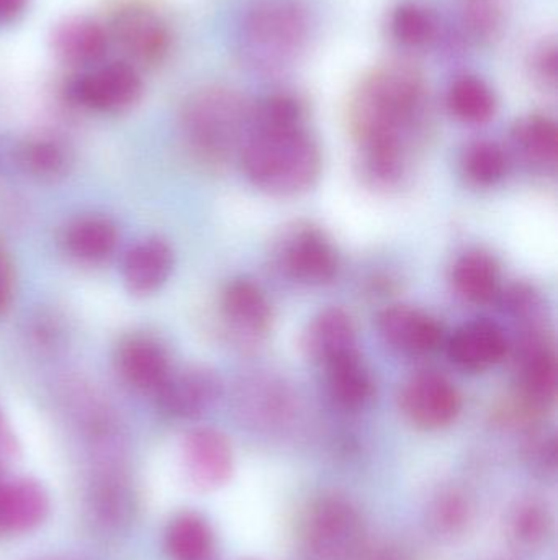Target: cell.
Instances as JSON below:
<instances>
[{"label":"cell","mask_w":558,"mask_h":560,"mask_svg":"<svg viewBox=\"0 0 558 560\" xmlns=\"http://www.w3.org/2000/svg\"><path fill=\"white\" fill-rule=\"evenodd\" d=\"M239 154L246 177L271 196L307 192L320 177V148L301 125H251Z\"/></svg>","instance_id":"obj_1"},{"label":"cell","mask_w":558,"mask_h":560,"mask_svg":"<svg viewBox=\"0 0 558 560\" xmlns=\"http://www.w3.org/2000/svg\"><path fill=\"white\" fill-rule=\"evenodd\" d=\"M419 102L422 82L412 69L392 66L376 72L360 89L351 114L359 147L406 150Z\"/></svg>","instance_id":"obj_2"},{"label":"cell","mask_w":558,"mask_h":560,"mask_svg":"<svg viewBox=\"0 0 558 560\" xmlns=\"http://www.w3.org/2000/svg\"><path fill=\"white\" fill-rule=\"evenodd\" d=\"M251 112L235 92L210 89L187 105L183 133L197 156L223 163L241 150L251 127Z\"/></svg>","instance_id":"obj_3"},{"label":"cell","mask_w":558,"mask_h":560,"mask_svg":"<svg viewBox=\"0 0 558 560\" xmlns=\"http://www.w3.org/2000/svg\"><path fill=\"white\" fill-rule=\"evenodd\" d=\"M307 35L304 12L290 0H265L249 13L245 42L252 61L265 68L294 58Z\"/></svg>","instance_id":"obj_4"},{"label":"cell","mask_w":558,"mask_h":560,"mask_svg":"<svg viewBox=\"0 0 558 560\" xmlns=\"http://www.w3.org/2000/svg\"><path fill=\"white\" fill-rule=\"evenodd\" d=\"M305 535L318 559L351 560L363 545V522L346 500L324 499L311 509Z\"/></svg>","instance_id":"obj_5"},{"label":"cell","mask_w":558,"mask_h":560,"mask_svg":"<svg viewBox=\"0 0 558 560\" xmlns=\"http://www.w3.org/2000/svg\"><path fill=\"white\" fill-rule=\"evenodd\" d=\"M518 398L527 411L544 410L556 401L557 359L539 329H526L514 351Z\"/></svg>","instance_id":"obj_6"},{"label":"cell","mask_w":558,"mask_h":560,"mask_svg":"<svg viewBox=\"0 0 558 560\" xmlns=\"http://www.w3.org/2000/svg\"><path fill=\"white\" fill-rule=\"evenodd\" d=\"M403 413L425 430L449 427L462 410V397L444 375L422 372L409 378L400 397Z\"/></svg>","instance_id":"obj_7"},{"label":"cell","mask_w":558,"mask_h":560,"mask_svg":"<svg viewBox=\"0 0 558 560\" xmlns=\"http://www.w3.org/2000/svg\"><path fill=\"white\" fill-rule=\"evenodd\" d=\"M278 265L288 278L308 285H323L336 278L340 259L336 249L320 230L300 226L282 242Z\"/></svg>","instance_id":"obj_8"},{"label":"cell","mask_w":558,"mask_h":560,"mask_svg":"<svg viewBox=\"0 0 558 560\" xmlns=\"http://www.w3.org/2000/svg\"><path fill=\"white\" fill-rule=\"evenodd\" d=\"M222 381L206 368H187L170 372L154 394L163 413L179 420H192L213 407L222 395Z\"/></svg>","instance_id":"obj_9"},{"label":"cell","mask_w":558,"mask_h":560,"mask_svg":"<svg viewBox=\"0 0 558 560\" xmlns=\"http://www.w3.org/2000/svg\"><path fill=\"white\" fill-rule=\"evenodd\" d=\"M143 92V82L131 66L114 62L75 82L72 95L79 104L100 112L131 107Z\"/></svg>","instance_id":"obj_10"},{"label":"cell","mask_w":558,"mask_h":560,"mask_svg":"<svg viewBox=\"0 0 558 560\" xmlns=\"http://www.w3.org/2000/svg\"><path fill=\"white\" fill-rule=\"evenodd\" d=\"M183 463L187 476L197 489H219L233 474V450L219 431L200 428L183 443Z\"/></svg>","instance_id":"obj_11"},{"label":"cell","mask_w":558,"mask_h":560,"mask_svg":"<svg viewBox=\"0 0 558 560\" xmlns=\"http://www.w3.org/2000/svg\"><path fill=\"white\" fill-rule=\"evenodd\" d=\"M510 352L507 335L497 323L477 319L461 326L448 345L452 364L462 371L484 372L500 364Z\"/></svg>","instance_id":"obj_12"},{"label":"cell","mask_w":558,"mask_h":560,"mask_svg":"<svg viewBox=\"0 0 558 560\" xmlns=\"http://www.w3.org/2000/svg\"><path fill=\"white\" fill-rule=\"evenodd\" d=\"M379 329L393 348L409 354H431L444 341L438 319L408 305H392L379 316Z\"/></svg>","instance_id":"obj_13"},{"label":"cell","mask_w":558,"mask_h":560,"mask_svg":"<svg viewBox=\"0 0 558 560\" xmlns=\"http://www.w3.org/2000/svg\"><path fill=\"white\" fill-rule=\"evenodd\" d=\"M222 306L226 322L245 341H261L271 329V303L261 287L252 280L236 279L229 282L223 292Z\"/></svg>","instance_id":"obj_14"},{"label":"cell","mask_w":558,"mask_h":560,"mask_svg":"<svg viewBox=\"0 0 558 560\" xmlns=\"http://www.w3.org/2000/svg\"><path fill=\"white\" fill-rule=\"evenodd\" d=\"M49 513V495L29 479L0 482V535H22L38 528Z\"/></svg>","instance_id":"obj_15"},{"label":"cell","mask_w":558,"mask_h":560,"mask_svg":"<svg viewBox=\"0 0 558 560\" xmlns=\"http://www.w3.org/2000/svg\"><path fill=\"white\" fill-rule=\"evenodd\" d=\"M117 364L128 384L146 392H156L173 372L166 348L150 336L124 339L118 348Z\"/></svg>","instance_id":"obj_16"},{"label":"cell","mask_w":558,"mask_h":560,"mask_svg":"<svg viewBox=\"0 0 558 560\" xmlns=\"http://www.w3.org/2000/svg\"><path fill=\"white\" fill-rule=\"evenodd\" d=\"M301 348L321 365L357 351L356 326L349 313L337 306L318 313L305 329Z\"/></svg>","instance_id":"obj_17"},{"label":"cell","mask_w":558,"mask_h":560,"mask_svg":"<svg viewBox=\"0 0 558 560\" xmlns=\"http://www.w3.org/2000/svg\"><path fill=\"white\" fill-rule=\"evenodd\" d=\"M174 269V252L163 238H146L128 249L123 259V282L134 295L159 290Z\"/></svg>","instance_id":"obj_18"},{"label":"cell","mask_w":558,"mask_h":560,"mask_svg":"<svg viewBox=\"0 0 558 560\" xmlns=\"http://www.w3.org/2000/svg\"><path fill=\"white\" fill-rule=\"evenodd\" d=\"M328 392L340 407L359 410L372 400L376 385L359 351L347 352L323 365Z\"/></svg>","instance_id":"obj_19"},{"label":"cell","mask_w":558,"mask_h":560,"mask_svg":"<svg viewBox=\"0 0 558 560\" xmlns=\"http://www.w3.org/2000/svg\"><path fill=\"white\" fill-rule=\"evenodd\" d=\"M452 282L462 299L484 305L500 292V269L488 253H465L455 261Z\"/></svg>","instance_id":"obj_20"},{"label":"cell","mask_w":558,"mask_h":560,"mask_svg":"<svg viewBox=\"0 0 558 560\" xmlns=\"http://www.w3.org/2000/svg\"><path fill=\"white\" fill-rule=\"evenodd\" d=\"M66 248L74 258L100 262L110 258L118 246V230L104 217H84L66 230Z\"/></svg>","instance_id":"obj_21"},{"label":"cell","mask_w":558,"mask_h":560,"mask_svg":"<svg viewBox=\"0 0 558 560\" xmlns=\"http://www.w3.org/2000/svg\"><path fill=\"white\" fill-rule=\"evenodd\" d=\"M107 33L92 20H69L55 33L56 52L71 65H91L104 56Z\"/></svg>","instance_id":"obj_22"},{"label":"cell","mask_w":558,"mask_h":560,"mask_svg":"<svg viewBox=\"0 0 558 560\" xmlns=\"http://www.w3.org/2000/svg\"><path fill=\"white\" fill-rule=\"evenodd\" d=\"M117 35L124 49L144 62L159 61L169 45L159 20L144 12H130L118 20Z\"/></svg>","instance_id":"obj_23"},{"label":"cell","mask_w":558,"mask_h":560,"mask_svg":"<svg viewBox=\"0 0 558 560\" xmlns=\"http://www.w3.org/2000/svg\"><path fill=\"white\" fill-rule=\"evenodd\" d=\"M513 143L527 163L554 167L557 163L558 130L556 121L543 115H531L518 121Z\"/></svg>","instance_id":"obj_24"},{"label":"cell","mask_w":558,"mask_h":560,"mask_svg":"<svg viewBox=\"0 0 558 560\" xmlns=\"http://www.w3.org/2000/svg\"><path fill=\"white\" fill-rule=\"evenodd\" d=\"M212 548V529L195 513L177 516L167 528L166 549L174 560H205Z\"/></svg>","instance_id":"obj_25"},{"label":"cell","mask_w":558,"mask_h":560,"mask_svg":"<svg viewBox=\"0 0 558 560\" xmlns=\"http://www.w3.org/2000/svg\"><path fill=\"white\" fill-rule=\"evenodd\" d=\"M449 110L465 124H485L494 117L497 101L494 92L477 78L454 82L448 95Z\"/></svg>","instance_id":"obj_26"},{"label":"cell","mask_w":558,"mask_h":560,"mask_svg":"<svg viewBox=\"0 0 558 560\" xmlns=\"http://www.w3.org/2000/svg\"><path fill=\"white\" fill-rule=\"evenodd\" d=\"M464 174L475 186L491 187L508 173V156L494 141H475L462 158Z\"/></svg>","instance_id":"obj_27"},{"label":"cell","mask_w":558,"mask_h":560,"mask_svg":"<svg viewBox=\"0 0 558 560\" xmlns=\"http://www.w3.org/2000/svg\"><path fill=\"white\" fill-rule=\"evenodd\" d=\"M472 518V506L467 497L459 490H444L436 497L429 510V520L438 535L458 536L467 528Z\"/></svg>","instance_id":"obj_28"},{"label":"cell","mask_w":558,"mask_h":560,"mask_svg":"<svg viewBox=\"0 0 558 560\" xmlns=\"http://www.w3.org/2000/svg\"><path fill=\"white\" fill-rule=\"evenodd\" d=\"M549 510L537 500H524L511 516V529L518 541L526 546H536L549 536Z\"/></svg>","instance_id":"obj_29"},{"label":"cell","mask_w":558,"mask_h":560,"mask_svg":"<svg viewBox=\"0 0 558 560\" xmlns=\"http://www.w3.org/2000/svg\"><path fill=\"white\" fill-rule=\"evenodd\" d=\"M392 28L403 45L418 46L431 38L432 20L423 7L403 3L393 13Z\"/></svg>","instance_id":"obj_30"},{"label":"cell","mask_w":558,"mask_h":560,"mask_svg":"<svg viewBox=\"0 0 558 560\" xmlns=\"http://www.w3.org/2000/svg\"><path fill=\"white\" fill-rule=\"evenodd\" d=\"M501 306L511 318L526 323V329H537L536 319L539 318L543 302L539 293L530 283L518 282L508 287L501 293Z\"/></svg>","instance_id":"obj_31"},{"label":"cell","mask_w":558,"mask_h":560,"mask_svg":"<svg viewBox=\"0 0 558 560\" xmlns=\"http://www.w3.org/2000/svg\"><path fill=\"white\" fill-rule=\"evenodd\" d=\"M26 163L35 173L56 174L61 171L62 156L52 144L38 143L26 151Z\"/></svg>","instance_id":"obj_32"},{"label":"cell","mask_w":558,"mask_h":560,"mask_svg":"<svg viewBox=\"0 0 558 560\" xmlns=\"http://www.w3.org/2000/svg\"><path fill=\"white\" fill-rule=\"evenodd\" d=\"M13 283H15V276H13L12 262L0 249V312H3L12 300Z\"/></svg>","instance_id":"obj_33"},{"label":"cell","mask_w":558,"mask_h":560,"mask_svg":"<svg viewBox=\"0 0 558 560\" xmlns=\"http://www.w3.org/2000/svg\"><path fill=\"white\" fill-rule=\"evenodd\" d=\"M28 0H0V23L12 22L22 15Z\"/></svg>","instance_id":"obj_34"}]
</instances>
